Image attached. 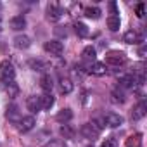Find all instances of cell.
Returning a JSON list of instances; mask_svg holds the SVG:
<instances>
[{
  "mask_svg": "<svg viewBox=\"0 0 147 147\" xmlns=\"http://www.w3.org/2000/svg\"><path fill=\"white\" fill-rule=\"evenodd\" d=\"M100 123H104L102 119H95V121H90V123H85L83 126H82V135L85 137V138H88V140H95L99 135H100V131H102V125Z\"/></svg>",
  "mask_w": 147,
  "mask_h": 147,
  "instance_id": "6da1fadb",
  "label": "cell"
},
{
  "mask_svg": "<svg viewBox=\"0 0 147 147\" xmlns=\"http://www.w3.org/2000/svg\"><path fill=\"white\" fill-rule=\"evenodd\" d=\"M0 75H2V80L5 83L14 82V78H16V69H14L12 62H9V61H2V62H0Z\"/></svg>",
  "mask_w": 147,
  "mask_h": 147,
  "instance_id": "7a4b0ae2",
  "label": "cell"
},
{
  "mask_svg": "<svg viewBox=\"0 0 147 147\" xmlns=\"http://www.w3.org/2000/svg\"><path fill=\"white\" fill-rule=\"evenodd\" d=\"M126 62V54L121 50H111L106 54V62L104 64H113V66H119Z\"/></svg>",
  "mask_w": 147,
  "mask_h": 147,
  "instance_id": "3957f363",
  "label": "cell"
},
{
  "mask_svg": "<svg viewBox=\"0 0 147 147\" xmlns=\"http://www.w3.org/2000/svg\"><path fill=\"white\" fill-rule=\"evenodd\" d=\"M43 49H45V52H49L50 55H55V57H59V55L64 52V45H62V42H59V40H50V42H47Z\"/></svg>",
  "mask_w": 147,
  "mask_h": 147,
  "instance_id": "277c9868",
  "label": "cell"
},
{
  "mask_svg": "<svg viewBox=\"0 0 147 147\" xmlns=\"http://www.w3.org/2000/svg\"><path fill=\"white\" fill-rule=\"evenodd\" d=\"M137 85V78L133 75H121L119 76V83H118V88L121 90H130Z\"/></svg>",
  "mask_w": 147,
  "mask_h": 147,
  "instance_id": "5b68a950",
  "label": "cell"
},
{
  "mask_svg": "<svg viewBox=\"0 0 147 147\" xmlns=\"http://www.w3.org/2000/svg\"><path fill=\"white\" fill-rule=\"evenodd\" d=\"M123 40H125L126 43H130V45H140V43L144 42V36H142L138 31L130 30V31H126V33L123 35Z\"/></svg>",
  "mask_w": 147,
  "mask_h": 147,
  "instance_id": "8992f818",
  "label": "cell"
},
{
  "mask_svg": "<svg viewBox=\"0 0 147 147\" xmlns=\"http://www.w3.org/2000/svg\"><path fill=\"white\" fill-rule=\"evenodd\" d=\"M102 121H104V125H107V126H111V128H116V126L123 125V118H121L119 114H116V113L106 114V116L102 118Z\"/></svg>",
  "mask_w": 147,
  "mask_h": 147,
  "instance_id": "52a82bcc",
  "label": "cell"
},
{
  "mask_svg": "<svg viewBox=\"0 0 147 147\" xmlns=\"http://www.w3.org/2000/svg\"><path fill=\"white\" fill-rule=\"evenodd\" d=\"M26 107H28V111L30 113H38V111H42V104H40V95H30L28 99H26Z\"/></svg>",
  "mask_w": 147,
  "mask_h": 147,
  "instance_id": "ba28073f",
  "label": "cell"
},
{
  "mask_svg": "<svg viewBox=\"0 0 147 147\" xmlns=\"http://www.w3.org/2000/svg\"><path fill=\"white\" fill-rule=\"evenodd\" d=\"M18 125H19V131L26 133V131H30V130H33V128H35L36 121H35V118H33V116H24V118H21V121H19Z\"/></svg>",
  "mask_w": 147,
  "mask_h": 147,
  "instance_id": "9c48e42d",
  "label": "cell"
},
{
  "mask_svg": "<svg viewBox=\"0 0 147 147\" xmlns=\"http://www.w3.org/2000/svg\"><path fill=\"white\" fill-rule=\"evenodd\" d=\"M145 113H147V104H145V100H140L135 107H133V113H131V119H142L144 116H145Z\"/></svg>",
  "mask_w": 147,
  "mask_h": 147,
  "instance_id": "30bf717a",
  "label": "cell"
},
{
  "mask_svg": "<svg viewBox=\"0 0 147 147\" xmlns=\"http://www.w3.org/2000/svg\"><path fill=\"white\" fill-rule=\"evenodd\" d=\"M88 73H92L94 76H104L106 73H107V66L104 64V62H94V64H90V69H88Z\"/></svg>",
  "mask_w": 147,
  "mask_h": 147,
  "instance_id": "8fae6325",
  "label": "cell"
},
{
  "mask_svg": "<svg viewBox=\"0 0 147 147\" xmlns=\"http://www.w3.org/2000/svg\"><path fill=\"white\" fill-rule=\"evenodd\" d=\"M30 45H31V40H30V36H26V35H18V36L14 38V47L19 49V50H24V49H28Z\"/></svg>",
  "mask_w": 147,
  "mask_h": 147,
  "instance_id": "7c38bea8",
  "label": "cell"
},
{
  "mask_svg": "<svg viewBox=\"0 0 147 147\" xmlns=\"http://www.w3.org/2000/svg\"><path fill=\"white\" fill-rule=\"evenodd\" d=\"M7 118H9V121H12V123H19V121H21V113H19V107H18L16 104H11V106L7 107Z\"/></svg>",
  "mask_w": 147,
  "mask_h": 147,
  "instance_id": "4fadbf2b",
  "label": "cell"
},
{
  "mask_svg": "<svg viewBox=\"0 0 147 147\" xmlns=\"http://www.w3.org/2000/svg\"><path fill=\"white\" fill-rule=\"evenodd\" d=\"M82 57H83V61L85 62H95V59H97V50L94 49V47H85L83 49V52H82Z\"/></svg>",
  "mask_w": 147,
  "mask_h": 147,
  "instance_id": "5bb4252c",
  "label": "cell"
},
{
  "mask_svg": "<svg viewBox=\"0 0 147 147\" xmlns=\"http://www.w3.org/2000/svg\"><path fill=\"white\" fill-rule=\"evenodd\" d=\"M40 87H42V90H43L45 94H50L52 88H54V80H52V76H50V75H43L42 80H40Z\"/></svg>",
  "mask_w": 147,
  "mask_h": 147,
  "instance_id": "9a60e30c",
  "label": "cell"
},
{
  "mask_svg": "<svg viewBox=\"0 0 147 147\" xmlns=\"http://www.w3.org/2000/svg\"><path fill=\"white\" fill-rule=\"evenodd\" d=\"M71 118H73V111H71L69 107L61 109V111L57 113V116H55V119H57L59 123H62V125H66L67 121H71Z\"/></svg>",
  "mask_w": 147,
  "mask_h": 147,
  "instance_id": "2e32d148",
  "label": "cell"
},
{
  "mask_svg": "<svg viewBox=\"0 0 147 147\" xmlns=\"http://www.w3.org/2000/svg\"><path fill=\"white\" fill-rule=\"evenodd\" d=\"M73 88H75V85H73V82L69 78H61L59 80V90H61V94H71Z\"/></svg>",
  "mask_w": 147,
  "mask_h": 147,
  "instance_id": "e0dca14e",
  "label": "cell"
},
{
  "mask_svg": "<svg viewBox=\"0 0 147 147\" xmlns=\"http://www.w3.org/2000/svg\"><path fill=\"white\" fill-rule=\"evenodd\" d=\"M61 16H62V11H61L57 5H49V9H47V19H50V21H59Z\"/></svg>",
  "mask_w": 147,
  "mask_h": 147,
  "instance_id": "ac0fdd59",
  "label": "cell"
},
{
  "mask_svg": "<svg viewBox=\"0 0 147 147\" xmlns=\"http://www.w3.org/2000/svg\"><path fill=\"white\" fill-rule=\"evenodd\" d=\"M11 28L16 30V31L24 30V28H26V19H24L23 16H14V18L11 19Z\"/></svg>",
  "mask_w": 147,
  "mask_h": 147,
  "instance_id": "d6986e66",
  "label": "cell"
},
{
  "mask_svg": "<svg viewBox=\"0 0 147 147\" xmlns=\"http://www.w3.org/2000/svg\"><path fill=\"white\" fill-rule=\"evenodd\" d=\"M54 102H55V99H54V95H52V94H43V95H40L42 109H50V107L54 106Z\"/></svg>",
  "mask_w": 147,
  "mask_h": 147,
  "instance_id": "ffe728a7",
  "label": "cell"
},
{
  "mask_svg": "<svg viewBox=\"0 0 147 147\" xmlns=\"http://www.w3.org/2000/svg\"><path fill=\"white\" fill-rule=\"evenodd\" d=\"M59 131H61V135H62L64 138H75V135H76V130L73 128L71 125H67V123H66V125H62Z\"/></svg>",
  "mask_w": 147,
  "mask_h": 147,
  "instance_id": "44dd1931",
  "label": "cell"
},
{
  "mask_svg": "<svg viewBox=\"0 0 147 147\" xmlns=\"http://www.w3.org/2000/svg\"><path fill=\"white\" fill-rule=\"evenodd\" d=\"M126 147H142V135L135 133L126 138Z\"/></svg>",
  "mask_w": 147,
  "mask_h": 147,
  "instance_id": "7402d4cb",
  "label": "cell"
},
{
  "mask_svg": "<svg viewBox=\"0 0 147 147\" xmlns=\"http://www.w3.org/2000/svg\"><path fill=\"white\" fill-rule=\"evenodd\" d=\"M121 26V21H119V16H109L107 18V28L111 31H118Z\"/></svg>",
  "mask_w": 147,
  "mask_h": 147,
  "instance_id": "603a6c76",
  "label": "cell"
},
{
  "mask_svg": "<svg viewBox=\"0 0 147 147\" xmlns=\"http://www.w3.org/2000/svg\"><path fill=\"white\" fill-rule=\"evenodd\" d=\"M75 31H76V35L78 36H82V38H87L88 36V26L85 24V23H75Z\"/></svg>",
  "mask_w": 147,
  "mask_h": 147,
  "instance_id": "cb8c5ba5",
  "label": "cell"
},
{
  "mask_svg": "<svg viewBox=\"0 0 147 147\" xmlns=\"http://www.w3.org/2000/svg\"><path fill=\"white\" fill-rule=\"evenodd\" d=\"M111 100L114 102V104H123L125 102V90H121V88H114L113 90V94H111Z\"/></svg>",
  "mask_w": 147,
  "mask_h": 147,
  "instance_id": "d4e9b609",
  "label": "cell"
},
{
  "mask_svg": "<svg viewBox=\"0 0 147 147\" xmlns=\"http://www.w3.org/2000/svg\"><path fill=\"white\" fill-rule=\"evenodd\" d=\"M100 14H102V11H100L99 7H87V9H85V16H87L88 19H99Z\"/></svg>",
  "mask_w": 147,
  "mask_h": 147,
  "instance_id": "484cf974",
  "label": "cell"
},
{
  "mask_svg": "<svg viewBox=\"0 0 147 147\" xmlns=\"http://www.w3.org/2000/svg\"><path fill=\"white\" fill-rule=\"evenodd\" d=\"M28 64H30V67H31L33 71H43V69H45V62H42V61H38V59H31Z\"/></svg>",
  "mask_w": 147,
  "mask_h": 147,
  "instance_id": "4316f807",
  "label": "cell"
},
{
  "mask_svg": "<svg viewBox=\"0 0 147 147\" xmlns=\"http://www.w3.org/2000/svg\"><path fill=\"white\" fill-rule=\"evenodd\" d=\"M5 92L9 94V97H14V95L18 94V87L14 85V82H11V83H7V87H5Z\"/></svg>",
  "mask_w": 147,
  "mask_h": 147,
  "instance_id": "83f0119b",
  "label": "cell"
},
{
  "mask_svg": "<svg viewBox=\"0 0 147 147\" xmlns=\"http://www.w3.org/2000/svg\"><path fill=\"white\" fill-rule=\"evenodd\" d=\"M135 14H137V18H144L145 16V4H137V7H135Z\"/></svg>",
  "mask_w": 147,
  "mask_h": 147,
  "instance_id": "f1b7e54d",
  "label": "cell"
},
{
  "mask_svg": "<svg viewBox=\"0 0 147 147\" xmlns=\"http://www.w3.org/2000/svg\"><path fill=\"white\" fill-rule=\"evenodd\" d=\"M45 147H67L64 144V140H50L49 144H45Z\"/></svg>",
  "mask_w": 147,
  "mask_h": 147,
  "instance_id": "f546056e",
  "label": "cell"
},
{
  "mask_svg": "<svg viewBox=\"0 0 147 147\" xmlns=\"http://www.w3.org/2000/svg\"><path fill=\"white\" fill-rule=\"evenodd\" d=\"M102 147H118V142H116V138H106L104 142H102Z\"/></svg>",
  "mask_w": 147,
  "mask_h": 147,
  "instance_id": "4dcf8cb0",
  "label": "cell"
},
{
  "mask_svg": "<svg viewBox=\"0 0 147 147\" xmlns=\"http://www.w3.org/2000/svg\"><path fill=\"white\" fill-rule=\"evenodd\" d=\"M109 9H111V14L113 16H118V5H116V2H111L109 4Z\"/></svg>",
  "mask_w": 147,
  "mask_h": 147,
  "instance_id": "1f68e13d",
  "label": "cell"
},
{
  "mask_svg": "<svg viewBox=\"0 0 147 147\" xmlns=\"http://www.w3.org/2000/svg\"><path fill=\"white\" fill-rule=\"evenodd\" d=\"M138 55H140V57H145V45H140V49H138Z\"/></svg>",
  "mask_w": 147,
  "mask_h": 147,
  "instance_id": "d6a6232c",
  "label": "cell"
},
{
  "mask_svg": "<svg viewBox=\"0 0 147 147\" xmlns=\"http://www.w3.org/2000/svg\"><path fill=\"white\" fill-rule=\"evenodd\" d=\"M0 30H2V19H0Z\"/></svg>",
  "mask_w": 147,
  "mask_h": 147,
  "instance_id": "836d02e7",
  "label": "cell"
},
{
  "mask_svg": "<svg viewBox=\"0 0 147 147\" xmlns=\"http://www.w3.org/2000/svg\"><path fill=\"white\" fill-rule=\"evenodd\" d=\"M88 147H94V145H88Z\"/></svg>",
  "mask_w": 147,
  "mask_h": 147,
  "instance_id": "e575fe53",
  "label": "cell"
}]
</instances>
